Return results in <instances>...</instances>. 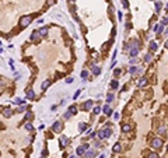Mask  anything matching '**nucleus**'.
<instances>
[{"mask_svg":"<svg viewBox=\"0 0 168 158\" xmlns=\"http://www.w3.org/2000/svg\"><path fill=\"white\" fill-rule=\"evenodd\" d=\"M100 112H101V108H100V106H95V108H94V113H95V115H98Z\"/></svg>","mask_w":168,"mask_h":158,"instance_id":"c9c22d12","label":"nucleus"},{"mask_svg":"<svg viewBox=\"0 0 168 158\" xmlns=\"http://www.w3.org/2000/svg\"><path fill=\"white\" fill-rule=\"evenodd\" d=\"M25 129H27V130H30V132H32V130H34V126H32V123H31V122L25 123Z\"/></svg>","mask_w":168,"mask_h":158,"instance_id":"cd10ccee","label":"nucleus"},{"mask_svg":"<svg viewBox=\"0 0 168 158\" xmlns=\"http://www.w3.org/2000/svg\"><path fill=\"white\" fill-rule=\"evenodd\" d=\"M87 129H88V125H86V123H83V122L78 123V130H80V133H83V132L87 130Z\"/></svg>","mask_w":168,"mask_h":158,"instance_id":"f3484780","label":"nucleus"},{"mask_svg":"<svg viewBox=\"0 0 168 158\" xmlns=\"http://www.w3.org/2000/svg\"><path fill=\"white\" fill-rule=\"evenodd\" d=\"M130 129H132V126H130L129 123H125V125H122V132H123V133L130 132Z\"/></svg>","mask_w":168,"mask_h":158,"instance_id":"a211bd4d","label":"nucleus"},{"mask_svg":"<svg viewBox=\"0 0 168 158\" xmlns=\"http://www.w3.org/2000/svg\"><path fill=\"white\" fill-rule=\"evenodd\" d=\"M102 112H104V113H105L107 116H111V115H112V109H111V108H109L108 105H105V106L102 108Z\"/></svg>","mask_w":168,"mask_h":158,"instance_id":"dca6fc26","label":"nucleus"},{"mask_svg":"<svg viewBox=\"0 0 168 158\" xmlns=\"http://www.w3.org/2000/svg\"><path fill=\"white\" fill-rule=\"evenodd\" d=\"M147 158H158V154H157V153H150V154L147 155Z\"/></svg>","mask_w":168,"mask_h":158,"instance_id":"7c9ffc66","label":"nucleus"},{"mask_svg":"<svg viewBox=\"0 0 168 158\" xmlns=\"http://www.w3.org/2000/svg\"><path fill=\"white\" fill-rule=\"evenodd\" d=\"M95 147H97V148H98V147H101V141H100V140H97V141H95Z\"/></svg>","mask_w":168,"mask_h":158,"instance_id":"ea45409f","label":"nucleus"},{"mask_svg":"<svg viewBox=\"0 0 168 158\" xmlns=\"http://www.w3.org/2000/svg\"><path fill=\"white\" fill-rule=\"evenodd\" d=\"M63 118H64V119H70V118H72V112H66V113H64V115H63Z\"/></svg>","mask_w":168,"mask_h":158,"instance_id":"473e14b6","label":"nucleus"},{"mask_svg":"<svg viewBox=\"0 0 168 158\" xmlns=\"http://www.w3.org/2000/svg\"><path fill=\"white\" fill-rule=\"evenodd\" d=\"M41 38H42V36L39 35V32H38V31H34V32H32V34H31V36H30V39H31V41H34V42H36V41H39Z\"/></svg>","mask_w":168,"mask_h":158,"instance_id":"6e6552de","label":"nucleus"},{"mask_svg":"<svg viewBox=\"0 0 168 158\" xmlns=\"http://www.w3.org/2000/svg\"><path fill=\"white\" fill-rule=\"evenodd\" d=\"M13 102H14L15 105H23V104H24V101H23L21 98H15V99L13 101Z\"/></svg>","mask_w":168,"mask_h":158,"instance_id":"bb28decb","label":"nucleus"},{"mask_svg":"<svg viewBox=\"0 0 168 158\" xmlns=\"http://www.w3.org/2000/svg\"><path fill=\"white\" fill-rule=\"evenodd\" d=\"M151 147H153V148H155V150H160V148L163 147V140H161V139H158V137L153 139V140H151Z\"/></svg>","mask_w":168,"mask_h":158,"instance_id":"20e7f679","label":"nucleus"},{"mask_svg":"<svg viewBox=\"0 0 168 158\" xmlns=\"http://www.w3.org/2000/svg\"><path fill=\"white\" fill-rule=\"evenodd\" d=\"M112 99H114V94L109 92V94L107 95V102H112Z\"/></svg>","mask_w":168,"mask_h":158,"instance_id":"c756f323","label":"nucleus"},{"mask_svg":"<svg viewBox=\"0 0 168 158\" xmlns=\"http://www.w3.org/2000/svg\"><path fill=\"white\" fill-rule=\"evenodd\" d=\"M84 155H86L87 158H92L94 155H95V151L88 148V150H86V151H84Z\"/></svg>","mask_w":168,"mask_h":158,"instance_id":"4468645a","label":"nucleus"},{"mask_svg":"<svg viewBox=\"0 0 168 158\" xmlns=\"http://www.w3.org/2000/svg\"><path fill=\"white\" fill-rule=\"evenodd\" d=\"M114 118H115V119H116V120H118V119H119V118H121V115H119V113H115V115H114Z\"/></svg>","mask_w":168,"mask_h":158,"instance_id":"37998d69","label":"nucleus"},{"mask_svg":"<svg viewBox=\"0 0 168 158\" xmlns=\"http://www.w3.org/2000/svg\"><path fill=\"white\" fill-rule=\"evenodd\" d=\"M31 22H32V16H24V17L20 18V27H21V28L28 27Z\"/></svg>","mask_w":168,"mask_h":158,"instance_id":"7ed1b4c3","label":"nucleus"},{"mask_svg":"<svg viewBox=\"0 0 168 158\" xmlns=\"http://www.w3.org/2000/svg\"><path fill=\"white\" fill-rule=\"evenodd\" d=\"M151 59H153V56H151V53H147V55L144 56V60H146L147 63H150V62H151Z\"/></svg>","mask_w":168,"mask_h":158,"instance_id":"393cba45","label":"nucleus"},{"mask_svg":"<svg viewBox=\"0 0 168 158\" xmlns=\"http://www.w3.org/2000/svg\"><path fill=\"white\" fill-rule=\"evenodd\" d=\"M70 1H76V0H70Z\"/></svg>","mask_w":168,"mask_h":158,"instance_id":"8fccbe9b","label":"nucleus"},{"mask_svg":"<svg viewBox=\"0 0 168 158\" xmlns=\"http://www.w3.org/2000/svg\"><path fill=\"white\" fill-rule=\"evenodd\" d=\"M49 85H50V80H45V81L42 83V85H41V88H42V90L45 91V90H46V88H48V87H49Z\"/></svg>","mask_w":168,"mask_h":158,"instance_id":"412c9836","label":"nucleus"},{"mask_svg":"<svg viewBox=\"0 0 168 158\" xmlns=\"http://www.w3.org/2000/svg\"><path fill=\"white\" fill-rule=\"evenodd\" d=\"M81 77H83V81H86V79L88 77V71L87 70H83L81 71Z\"/></svg>","mask_w":168,"mask_h":158,"instance_id":"a878e982","label":"nucleus"},{"mask_svg":"<svg viewBox=\"0 0 168 158\" xmlns=\"http://www.w3.org/2000/svg\"><path fill=\"white\" fill-rule=\"evenodd\" d=\"M165 48H167V49H168V41H167V42H165Z\"/></svg>","mask_w":168,"mask_h":158,"instance_id":"de8ad7c7","label":"nucleus"},{"mask_svg":"<svg viewBox=\"0 0 168 158\" xmlns=\"http://www.w3.org/2000/svg\"><path fill=\"white\" fill-rule=\"evenodd\" d=\"M121 150H122L121 143H115V144H114V153H119Z\"/></svg>","mask_w":168,"mask_h":158,"instance_id":"6ab92c4d","label":"nucleus"},{"mask_svg":"<svg viewBox=\"0 0 168 158\" xmlns=\"http://www.w3.org/2000/svg\"><path fill=\"white\" fill-rule=\"evenodd\" d=\"M121 74V70H115V76H119Z\"/></svg>","mask_w":168,"mask_h":158,"instance_id":"c03bdc74","label":"nucleus"},{"mask_svg":"<svg viewBox=\"0 0 168 158\" xmlns=\"http://www.w3.org/2000/svg\"><path fill=\"white\" fill-rule=\"evenodd\" d=\"M91 108H92V101H87V102L83 104V106H81L83 111H90Z\"/></svg>","mask_w":168,"mask_h":158,"instance_id":"9b49d317","label":"nucleus"},{"mask_svg":"<svg viewBox=\"0 0 168 158\" xmlns=\"http://www.w3.org/2000/svg\"><path fill=\"white\" fill-rule=\"evenodd\" d=\"M25 119H27V120H31V119H32V112H27V113H25Z\"/></svg>","mask_w":168,"mask_h":158,"instance_id":"2f4dec72","label":"nucleus"},{"mask_svg":"<svg viewBox=\"0 0 168 158\" xmlns=\"http://www.w3.org/2000/svg\"><path fill=\"white\" fill-rule=\"evenodd\" d=\"M24 109H25V105L23 104V105H20V106L17 108V113H18V112H23V111H24Z\"/></svg>","mask_w":168,"mask_h":158,"instance_id":"72a5a7b5","label":"nucleus"},{"mask_svg":"<svg viewBox=\"0 0 168 158\" xmlns=\"http://www.w3.org/2000/svg\"><path fill=\"white\" fill-rule=\"evenodd\" d=\"M155 10H157V11H160V10H161V3H160V1H157V3H155Z\"/></svg>","mask_w":168,"mask_h":158,"instance_id":"f704fd0d","label":"nucleus"},{"mask_svg":"<svg viewBox=\"0 0 168 158\" xmlns=\"http://www.w3.org/2000/svg\"><path fill=\"white\" fill-rule=\"evenodd\" d=\"M164 35H167V36H168V30H167L165 32H164Z\"/></svg>","mask_w":168,"mask_h":158,"instance_id":"49530a36","label":"nucleus"},{"mask_svg":"<svg viewBox=\"0 0 168 158\" xmlns=\"http://www.w3.org/2000/svg\"><path fill=\"white\" fill-rule=\"evenodd\" d=\"M60 147L62 148H64V147H66V145H67V144H69V139H67V137H66V136H64V134H62V137H60Z\"/></svg>","mask_w":168,"mask_h":158,"instance_id":"1a4fd4ad","label":"nucleus"},{"mask_svg":"<svg viewBox=\"0 0 168 158\" xmlns=\"http://www.w3.org/2000/svg\"><path fill=\"white\" fill-rule=\"evenodd\" d=\"M163 25H168V17H164L163 18V22H161Z\"/></svg>","mask_w":168,"mask_h":158,"instance_id":"4c0bfd02","label":"nucleus"},{"mask_svg":"<svg viewBox=\"0 0 168 158\" xmlns=\"http://www.w3.org/2000/svg\"><path fill=\"white\" fill-rule=\"evenodd\" d=\"M66 83H69V84H70V83H73V79H72V77H69V79H66Z\"/></svg>","mask_w":168,"mask_h":158,"instance_id":"79ce46f5","label":"nucleus"},{"mask_svg":"<svg viewBox=\"0 0 168 158\" xmlns=\"http://www.w3.org/2000/svg\"><path fill=\"white\" fill-rule=\"evenodd\" d=\"M13 115V111L10 109V108H3V116H6V118H10Z\"/></svg>","mask_w":168,"mask_h":158,"instance_id":"f8f14e48","label":"nucleus"},{"mask_svg":"<svg viewBox=\"0 0 168 158\" xmlns=\"http://www.w3.org/2000/svg\"><path fill=\"white\" fill-rule=\"evenodd\" d=\"M25 94H27V98H28V99H34V98H35V94H34L32 88H27Z\"/></svg>","mask_w":168,"mask_h":158,"instance_id":"ddd939ff","label":"nucleus"},{"mask_svg":"<svg viewBox=\"0 0 168 158\" xmlns=\"http://www.w3.org/2000/svg\"><path fill=\"white\" fill-rule=\"evenodd\" d=\"M78 95H80V90H77V91H76V94H74V97H73V98L76 99V98H77V97H78Z\"/></svg>","mask_w":168,"mask_h":158,"instance_id":"a19ab883","label":"nucleus"},{"mask_svg":"<svg viewBox=\"0 0 168 158\" xmlns=\"http://www.w3.org/2000/svg\"><path fill=\"white\" fill-rule=\"evenodd\" d=\"M97 134H98V139H100V140H104V139L111 137V134H112V130H111L109 127H107V129H102V130H100Z\"/></svg>","mask_w":168,"mask_h":158,"instance_id":"f03ea898","label":"nucleus"},{"mask_svg":"<svg viewBox=\"0 0 168 158\" xmlns=\"http://www.w3.org/2000/svg\"><path fill=\"white\" fill-rule=\"evenodd\" d=\"M39 158H46V157H45V155H42V157H39Z\"/></svg>","mask_w":168,"mask_h":158,"instance_id":"09e8293b","label":"nucleus"},{"mask_svg":"<svg viewBox=\"0 0 168 158\" xmlns=\"http://www.w3.org/2000/svg\"><path fill=\"white\" fill-rule=\"evenodd\" d=\"M141 71H143V69L139 67V66H132V67H129V73H130V74H136V73H141Z\"/></svg>","mask_w":168,"mask_h":158,"instance_id":"0eeeda50","label":"nucleus"},{"mask_svg":"<svg viewBox=\"0 0 168 158\" xmlns=\"http://www.w3.org/2000/svg\"><path fill=\"white\" fill-rule=\"evenodd\" d=\"M69 112H72V115H76L77 113V108L74 105H72V106H69Z\"/></svg>","mask_w":168,"mask_h":158,"instance_id":"b1692460","label":"nucleus"},{"mask_svg":"<svg viewBox=\"0 0 168 158\" xmlns=\"http://www.w3.org/2000/svg\"><path fill=\"white\" fill-rule=\"evenodd\" d=\"M62 129H63V125H62L60 122H55L53 126H52V130L55 133H62Z\"/></svg>","mask_w":168,"mask_h":158,"instance_id":"423d86ee","label":"nucleus"},{"mask_svg":"<svg viewBox=\"0 0 168 158\" xmlns=\"http://www.w3.org/2000/svg\"><path fill=\"white\" fill-rule=\"evenodd\" d=\"M129 49V56H132V57H136L139 53V41L137 39H133L132 42H130V45L127 46Z\"/></svg>","mask_w":168,"mask_h":158,"instance_id":"f257e3e1","label":"nucleus"},{"mask_svg":"<svg viewBox=\"0 0 168 158\" xmlns=\"http://www.w3.org/2000/svg\"><path fill=\"white\" fill-rule=\"evenodd\" d=\"M3 85H6V79H1L0 77V87H3Z\"/></svg>","mask_w":168,"mask_h":158,"instance_id":"58836bf2","label":"nucleus"},{"mask_svg":"<svg viewBox=\"0 0 168 158\" xmlns=\"http://www.w3.org/2000/svg\"><path fill=\"white\" fill-rule=\"evenodd\" d=\"M38 32H39L41 36H46V35H48V27H42V28H39Z\"/></svg>","mask_w":168,"mask_h":158,"instance_id":"2eb2a0df","label":"nucleus"},{"mask_svg":"<svg viewBox=\"0 0 168 158\" xmlns=\"http://www.w3.org/2000/svg\"><path fill=\"white\" fill-rule=\"evenodd\" d=\"M150 49H151V50H153V52H155V50H157V44H155V42H151V44H150Z\"/></svg>","mask_w":168,"mask_h":158,"instance_id":"c85d7f7f","label":"nucleus"},{"mask_svg":"<svg viewBox=\"0 0 168 158\" xmlns=\"http://www.w3.org/2000/svg\"><path fill=\"white\" fill-rule=\"evenodd\" d=\"M167 151H168V145H167Z\"/></svg>","mask_w":168,"mask_h":158,"instance_id":"603ef678","label":"nucleus"},{"mask_svg":"<svg viewBox=\"0 0 168 158\" xmlns=\"http://www.w3.org/2000/svg\"><path fill=\"white\" fill-rule=\"evenodd\" d=\"M154 31L157 32V34H161V32L164 31V25H163V24H160V25H157V27L154 28Z\"/></svg>","mask_w":168,"mask_h":158,"instance_id":"4be33fe9","label":"nucleus"},{"mask_svg":"<svg viewBox=\"0 0 168 158\" xmlns=\"http://www.w3.org/2000/svg\"><path fill=\"white\" fill-rule=\"evenodd\" d=\"M165 133V129L164 127H158V134H164Z\"/></svg>","mask_w":168,"mask_h":158,"instance_id":"e433bc0d","label":"nucleus"},{"mask_svg":"<svg viewBox=\"0 0 168 158\" xmlns=\"http://www.w3.org/2000/svg\"><path fill=\"white\" fill-rule=\"evenodd\" d=\"M147 83H149V80L146 79V77H140V79L137 80V85H139V87H146Z\"/></svg>","mask_w":168,"mask_h":158,"instance_id":"9d476101","label":"nucleus"},{"mask_svg":"<svg viewBox=\"0 0 168 158\" xmlns=\"http://www.w3.org/2000/svg\"><path fill=\"white\" fill-rule=\"evenodd\" d=\"M91 67H92V73H94V74H95V76H98V74H100V73H101V69H100V67H98V66H94V64H92Z\"/></svg>","mask_w":168,"mask_h":158,"instance_id":"aec40b11","label":"nucleus"},{"mask_svg":"<svg viewBox=\"0 0 168 158\" xmlns=\"http://www.w3.org/2000/svg\"><path fill=\"white\" fill-rule=\"evenodd\" d=\"M167 10H168V4H167Z\"/></svg>","mask_w":168,"mask_h":158,"instance_id":"3c124183","label":"nucleus"},{"mask_svg":"<svg viewBox=\"0 0 168 158\" xmlns=\"http://www.w3.org/2000/svg\"><path fill=\"white\" fill-rule=\"evenodd\" d=\"M90 148V144H83V145H80V147H77V150H76V153H77V155H83L84 154V151L86 150H88Z\"/></svg>","mask_w":168,"mask_h":158,"instance_id":"39448f33","label":"nucleus"},{"mask_svg":"<svg viewBox=\"0 0 168 158\" xmlns=\"http://www.w3.org/2000/svg\"><path fill=\"white\" fill-rule=\"evenodd\" d=\"M105 157H107L105 154H101V155H100V158H105Z\"/></svg>","mask_w":168,"mask_h":158,"instance_id":"a18cd8bd","label":"nucleus"},{"mask_svg":"<svg viewBox=\"0 0 168 158\" xmlns=\"http://www.w3.org/2000/svg\"><path fill=\"white\" fill-rule=\"evenodd\" d=\"M118 87H119V83H118L116 80H114V81H111V88H112V90H116Z\"/></svg>","mask_w":168,"mask_h":158,"instance_id":"5701e85b","label":"nucleus"}]
</instances>
